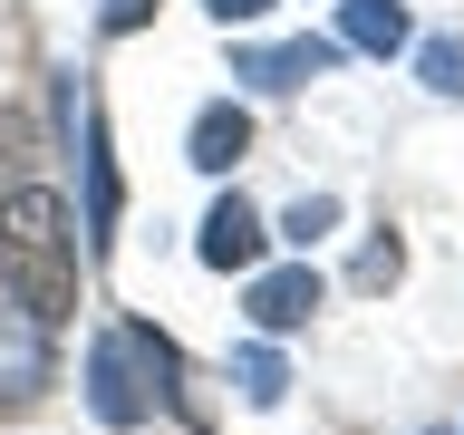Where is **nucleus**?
<instances>
[{"instance_id":"1","label":"nucleus","mask_w":464,"mask_h":435,"mask_svg":"<svg viewBox=\"0 0 464 435\" xmlns=\"http://www.w3.org/2000/svg\"><path fill=\"white\" fill-rule=\"evenodd\" d=\"M0 290L10 310H29L39 329L78 310V213L49 194V184H20L0 194Z\"/></svg>"},{"instance_id":"2","label":"nucleus","mask_w":464,"mask_h":435,"mask_svg":"<svg viewBox=\"0 0 464 435\" xmlns=\"http://www.w3.org/2000/svg\"><path fill=\"white\" fill-rule=\"evenodd\" d=\"M174 387V348L155 329H97L87 348V406H97V426H145V406Z\"/></svg>"},{"instance_id":"3","label":"nucleus","mask_w":464,"mask_h":435,"mask_svg":"<svg viewBox=\"0 0 464 435\" xmlns=\"http://www.w3.org/2000/svg\"><path fill=\"white\" fill-rule=\"evenodd\" d=\"M252 329L261 339H281V329H310V310H319V271L310 261H281V271H252Z\"/></svg>"},{"instance_id":"4","label":"nucleus","mask_w":464,"mask_h":435,"mask_svg":"<svg viewBox=\"0 0 464 435\" xmlns=\"http://www.w3.org/2000/svg\"><path fill=\"white\" fill-rule=\"evenodd\" d=\"M49 387V329L29 310H0V406H29Z\"/></svg>"},{"instance_id":"5","label":"nucleus","mask_w":464,"mask_h":435,"mask_svg":"<svg viewBox=\"0 0 464 435\" xmlns=\"http://www.w3.org/2000/svg\"><path fill=\"white\" fill-rule=\"evenodd\" d=\"M329 68H339V39H271V49L232 58V78H252V87H310Z\"/></svg>"},{"instance_id":"6","label":"nucleus","mask_w":464,"mask_h":435,"mask_svg":"<svg viewBox=\"0 0 464 435\" xmlns=\"http://www.w3.org/2000/svg\"><path fill=\"white\" fill-rule=\"evenodd\" d=\"M261 242H271V232H261V213L242 194H223L213 203V213H203V271H261Z\"/></svg>"},{"instance_id":"7","label":"nucleus","mask_w":464,"mask_h":435,"mask_svg":"<svg viewBox=\"0 0 464 435\" xmlns=\"http://www.w3.org/2000/svg\"><path fill=\"white\" fill-rule=\"evenodd\" d=\"M116 203H126V184H116V145H107V116L87 107V252H107L116 242Z\"/></svg>"},{"instance_id":"8","label":"nucleus","mask_w":464,"mask_h":435,"mask_svg":"<svg viewBox=\"0 0 464 435\" xmlns=\"http://www.w3.org/2000/svg\"><path fill=\"white\" fill-rule=\"evenodd\" d=\"M242 145H252V116L232 107V97H213V107L194 116V136H184V165H203V174H232V165H242Z\"/></svg>"},{"instance_id":"9","label":"nucleus","mask_w":464,"mask_h":435,"mask_svg":"<svg viewBox=\"0 0 464 435\" xmlns=\"http://www.w3.org/2000/svg\"><path fill=\"white\" fill-rule=\"evenodd\" d=\"M339 49L397 58L406 49V0H339Z\"/></svg>"},{"instance_id":"10","label":"nucleus","mask_w":464,"mask_h":435,"mask_svg":"<svg viewBox=\"0 0 464 435\" xmlns=\"http://www.w3.org/2000/svg\"><path fill=\"white\" fill-rule=\"evenodd\" d=\"M232 377H242V397H252V406H281V397H290L281 348H242V358H232Z\"/></svg>"},{"instance_id":"11","label":"nucleus","mask_w":464,"mask_h":435,"mask_svg":"<svg viewBox=\"0 0 464 435\" xmlns=\"http://www.w3.org/2000/svg\"><path fill=\"white\" fill-rule=\"evenodd\" d=\"M416 68H426L435 97H464V39H426V49H416Z\"/></svg>"},{"instance_id":"12","label":"nucleus","mask_w":464,"mask_h":435,"mask_svg":"<svg viewBox=\"0 0 464 435\" xmlns=\"http://www.w3.org/2000/svg\"><path fill=\"white\" fill-rule=\"evenodd\" d=\"M329 223H339V194H300V203H290V213H281V232H290V242H300V252H310V242H319V232H329Z\"/></svg>"},{"instance_id":"13","label":"nucleus","mask_w":464,"mask_h":435,"mask_svg":"<svg viewBox=\"0 0 464 435\" xmlns=\"http://www.w3.org/2000/svg\"><path fill=\"white\" fill-rule=\"evenodd\" d=\"M397 271H406L397 242H368V252H358V290H397Z\"/></svg>"},{"instance_id":"14","label":"nucleus","mask_w":464,"mask_h":435,"mask_svg":"<svg viewBox=\"0 0 464 435\" xmlns=\"http://www.w3.org/2000/svg\"><path fill=\"white\" fill-rule=\"evenodd\" d=\"M155 20V0H97V29H107V39H126V29H145Z\"/></svg>"},{"instance_id":"15","label":"nucleus","mask_w":464,"mask_h":435,"mask_svg":"<svg viewBox=\"0 0 464 435\" xmlns=\"http://www.w3.org/2000/svg\"><path fill=\"white\" fill-rule=\"evenodd\" d=\"M203 10H213V20L232 29V20H261V10H271V0H203Z\"/></svg>"}]
</instances>
